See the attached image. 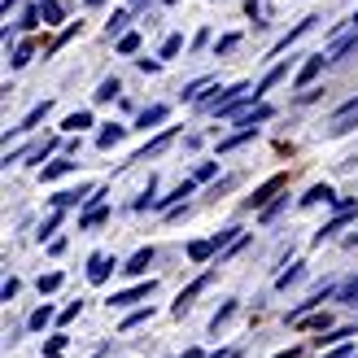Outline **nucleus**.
I'll use <instances>...</instances> for the list:
<instances>
[{"label": "nucleus", "instance_id": "26", "mask_svg": "<svg viewBox=\"0 0 358 358\" xmlns=\"http://www.w3.org/2000/svg\"><path fill=\"white\" fill-rule=\"evenodd\" d=\"M40 17H44V13H40V5H31V9L22 13V27H27V31H35V27H40Z\"/></svg>", "mask_w": 358, "mask_h": 358}, {"label": "nucleus", "instance_id": "14", "mask_svg": "<svg viewBox=\"0 0 358 358\" xmlns=\"http://www.w3.org/2000/svg\"><path fill=\"white\" fill-rule=\"evenodd\" d=\"M214 249H219L214 241H192V245H188V258H192V262H206V258L214 254Z\"/></svg>", "mask_w": 358, "mask_h": 358}, {"label": "nucleus", "instance_id": "16", "mask_svg": "<svg viewBox=\"0 0 358 358\" xmlns=\"http://www.w3.org/2000/svg\"><path fill=\"white\" fill-rule=\"evenodd\" d=\"M48 319H52V306H40V310L27 319V328H31V332H40V328H48Z\"/></svg>", "mask_w": 358, "mask_h": 358}, {"label": "nucleus", "instance_id": "12", "mask_svg": "<svg viewBox=\"0 0 358 358\" xmlns=\"http://www.w3.org/2000/svg\"><path fill=\"white\" fill-rule=\"evenodd\" d=\"M324 62H328V57H310L306 66H301V75H297V87H306V83L319 75V70H324Z\"/></svg>", "mask_w": 358, "mask_h": 358}, {"label": "nucleus", "instance_id": "15", "mask_svg": "<svg viewBox=\"0 0 358 358\" xmlns=\"http://www.w3.org/2000/svg\"><path fill=\"white\" fill-rule=\"evenodd\" d=\"M336 297H341L345 306H358V275H354V280H345L341 289H336Z\"/></svg>", "mask_w": 358, "mask_h": 358}, {"label": "nucleus", "instance_id": "19", "mask_svg": "<svg viewBox=\"0 0 358 358\" xmlns=\"http://www.w3.org/2000/svg\"><path fill=\"white\" fill-rule=\"evenodd\" d=\"M40 13H44V22H62V5H57V0H40Z\"/></svg>", "mask_w": 358, "mask_h": 358}, {"label": "nucleus", "instance_id": "11", "mask_svg": "<svg viewBox=\"0 0 358 358\" xmlns=\"http://www.w3.org/2000/svg\"><path fill=\"white\" fill-rule=\"evenodd\" d=\"M358 52V35H350V40H341L332 52H328V62H345V57H354Z\"/></svg>", "mask_w": 358, "mask_h": 358}, {"label": "nucleus", "instance_id": "37", "mask_svg": "<svg viewBox=\"0 0 358 358\" xmlns=\"http://www.w3.org/2000/svg\"><path fill=\"white\" fill-rule=\"evenodd\" d=\"M184 358H206V354H201V350H188V354H184Z\"/></svg>", "mask_w": 358, "mask_h": 358}, {"label": "nucleus", "instance_id": "20", "mask_svg": "<svg viewBox=\"0 0 358 358\" xmlns=\"http://www.w3.org/2000/svg\"><path fill=\"white\" fill-rule=\"evenodd\" d=\"M280 75H284V66H271V70H266V75H262V83L254 87V96H262V92H266V87H271V83H275Z\"/></svg>", "mask_w": 358, "mask_h": 358}, {"label": "nucleus", "instance_id": "36", "mask_svg": "<svg viewBox=\"0 0 358 358\" xmlns=\"http://www.w3.org/2000/svg\"><path fill=\"white\" fill-rule=\"evenodd\" d=\"M214 358H241V350H223V354H214Z\"/></svg>", "mask_w": 358, "mask_h": 358}, {"label": "nucleus", "instance_id": "7", "mask_svg": "<svg viewBox=\"0 0 358 358\" xmlns=\"http://www.w3.org/2000/svg\"><path fill=\"white\" fill-rule=\"evenodd\" d=\"M149 266H153V249H140V254H136L127 266H122V271H127V275H145Z\"/></svg>", "mask_w": 358, "mask_h": 358}, {"label": "nucleus", "instance_id": "33", "mask_svg": "<svg viewBox=\"0 0 358 358\" xmlns=\"http://www.w3.org/2000/svg\"><path fill=\"white\" fill-rule=\"evenodd\" d=\"M79 306H83V301H70V306L62 310V324H70V319H75V315H79Z\"/></svg>", "mask_w": 358, "mask_h": 358}, {"label": "nucleus", "instance_id": "32", "mask_svg": "<svg viewBox=\"0 0 358 358\" xmlns=\"http://www.w3.org/2000/svg\"><path fill=\"white\" fill-rule=\"evenodd\" d=\"M62 345H66V336H52V341H48V358H62Z\"/></svg>", "mask_w": 358, "mask_h": 358}, {"label": "nucleus", "instance_id": "8", "mask_svg": "<svg viewBox=\"0 0 358 358\" xmlns=\"http://www.w3.org/2000/svg\"><path fill=\"white\" fill-rule=\"evenodd\" d=\"M280 188H284V175H275V179H266V184H262V188H258L254 196H249V206H262V201H266V196H275Z\"/></svg>", "mask_w": 358, "mask_h": 358}, {"label": "nucleus", "instance_id": "35", "mask_svg": "<svg viewBox=\"0 0 358 358\" xmlns=\"http://www.w3.org/2000/svg\"><path fill=\"white\" fill-rule=\"evenodd\" d=\"M328 358H354V345H341V350H332Z\"/></svg>", "mask_w": 358, "mask_h": 358}, {"label": "nucleus", "instance_id": "9", "mask_svg": "<svg viewBox=\"0 0 358 358\" xmlns=\"http://www.w3.org/2000/svg\"><path fill=\"white\" fill-rule=\"evenodd\" d=\"M122 131H127V127H118V122H110V127H101V136H96V149H114L118 140H122Z\"/></svg>", "mask_w": 358, "mask_h": 358}, {"label": "nucleus", "instance_id": "27", "mask_svg": "<svg viewBox=\"0 0 358 358\" xmlns=\"http://www.w3.org/2000/svg\"><path fill=\"white\" fill-rule=\"evenodd\" d=\"M114 96H118V79H105L101 92H96V101H114Z\"/></svg>", "mask_w": 358, "mask_h": 358}, {"label": "nucleus", "instance_id": "1", "mask_svg": "<svg viewBox=\"0 0 358 358\" xmlns=\"http://www.w3.org/2000/svg\"><path fill=\"white\" fill-rule=\"evenodd\" d=\"M354 122H358V101H350V105H341V110H336V114H332V122H328V131H332V136H345V131L354 127Z\"/></svg>", "mask_w": 358, "mask_h": 358}, {"label": "nucleus", "instance_id": "30", "mask_svg": "<svg viewBox=\"0 0 358 358\" xmlns=\"http://www.w3.org/2000/svg\"><path fill=\"white\" fill-rule=\"evenodd\" d=\"M0 297H5V301H13V297H17V280H13V275L5 280V289H0Z\"/></svg>", "mask_w": 358, "mask_h": 358}, {"label": "nucleus", "instance_id": "4", "mask_svg": "<svg viewBox=\"0 0 358 358\" xmlns=\"http://www.w3.org/2000/svg\"><path fill=\"white\" fill-rule=\"evenodd\" d=\"M101 196H105V192H96V196H92V206L79 214V227H83V231H87V227H96V223L105 219V201H101Z\"/></svg>", "mask_w": 358, "mask_h": 358}, {"label": "nucleus", "instance_id": "38", "mask_svg": "<svg viewBox=\"0 0 358 358\" xmlns=\"http://www.w3.org/2000/svg\"><path fill=\"white\" fill-rule=\"evenodd\" d=\"M275 358H293V350H289V354H275Z\"/></svg>", "mask_w": 358, "mask_h": 358}, {"label": "nucleus", "instance_id": "18", "mask_svg": "<svg viewBox=\"0 0 358 358\" xmlns=\"http://www.w3.org/2000/svg\"><path fill=\"white\" fill-rule=\"evenodd\" d=\"M166 145H171V131H166V136H157V140H153V145H149L145 153H140V157H136V162H149V157H153V153H162Z\"/></svg>", "mask_w": 358, "mask_h": 358}, {"label": "nucleus", "instance_id": "23", "mask_svg": "<svg viewBox=\"0 0 358 358\" xmlns=\"http://www.w3.org/2000/svg\"><path fill=\"white\" fill-rule=\"evenodd\" d=\"M44 114H48V101H44V105H35V110H31V114L22 118V127H17V131H27V127H35V122H40Z\"/></svg>", "mask_w": 358, "mask_h": 358}, {"label": "nucleus", "instance_id": "28", "mask_svg": "<svg viewBox=\"0 0 358 358\" xmlns=\"http://www.w3.org/2000/svg\"><path fill=\"white\" fill-rule=\"evenodd\" d=\"M179 48H184V35H171V40L162 44V57H175V52H179Z\"/></svg>", "mask_w": 358, "mask_h": 358}, {"label": "nucleus", "instance_id": "17", "mask_svg": "<svg viewBox=\"0 0 358 358\" xmlns=\"http://www.w3.org/2000/svg\"><path fill=\"white\" fill-rule=\"evenodd\" d=\"M66 127H70V131H83V127H92V114H87V110L70 114V118H66Z\"/></svg>", "mask_w": 358, "mask_h": 358}, {"label": "nucleus", "instance_id": "40", "mask_svg": "<svg viewBox=\"0 0 358 358\" xmlns=\"http://www.w3.org/2000/svg\"><path fill=\"white\" fill-rule=\"evenodd\" d=\"M354 22H358V17H354Z\"/></svg>", "mask_w": 358, "mask_h": 358}, {"label": "nucleus", "instance_id": "31", "mask_svg": "<svg viewBox=\"0 0 358 358\" xmlns=\"http://www.w3.org/2000/svg\"><path fill=\"white\" fill-rule=\"evenodd\" d=\"M297 275H301V266H289V271H284V275H280V289H289V284H293Z\"/></svg>", "mask_w": 358, "mask_h": 358}, {"label": "nucleus", "instance_id": "13", "mask_svg": "<svg viewBox=\"0 0 358 358\" xmlns=\"http://www.w3.org/2000/svg\"><path fill=\"white\" fill-rule=\"evenodd\" d=\"M258 131L254 127H241L236 136H227V140H219V153H227V149H236V145H245V140H254Z\"/></svg>", "mask_w": 358, "mask_h": 358}, {"label": "nucleus", "instance_id": "2", "mask_svg": "<svg viewBox=\"0 0 358 358\" xmlns=\"http://www.w3.org/2000/svg\"><path fill=\"white\" fill-rule=\"evenodd\" d=\"M114 258H105V254H96L92 262H87V280H92V284H105V280H110V271H114Z\"/></svg>", "mask_w": 358, "mask_h": 358}, {"label": "nucleus", "instance_id": "3", "mask_svg": "<svg viewBox=\"0 0 358 358\" xmlns=\"http://www.w3.org/2000/svg\"><path fill=\"white\" fill-rule=\"evenodd\" d=\"M149 293H153V280L149 284H136V289H127V293H114L110 306H136V301H145Z\"/></svg>", "mask_w": 358, "mask_h": 358}, {"label": "nucleus", "instance_id": "21", "mask_svg": "<svg viewBox=\"0 0 358 358\" xmlns=\"http://www.w3.org/2000/svg\"><path fill=\"white\" fill-rule=\"evenodd\" d=\"M62 289V271H48V275H40V293H57Z\"/></svg>", "mask_w": 358, "mask_h": 358}, {"label": "nucleus", "instance_id": "24", "mask_svg": "<svg viewBox=\"0 0 358 358\" xmlns=\"http://www.w3.org/2000/svg\"><path fill=\"white\" fill-rule=\"evenodd\" d=\"M136 48H140V35H136V31L118 35V52H136Z\"/></svg>", "mask_w": 358, "mask_h": 358}, {"label": "nucleus", "instance_id": "5", "mask_svg": "<svg viewBox=\"0 0 358 358\" xmlns=\"http://www.w3.org/2000/svg\"><path fill=\"white\" fill-rule=\"evenodd\" d=\"M206 284H210V275H201V280H192V284H188V289H184V293H179V301H175V315H184V310L192 306V297H196V293H201V289H206Z\"/></svg>", "mask_w": 358, "mask_h": 358}, {"label": "nucleus", "instance_id": "39", "mask_svg": "<svg viewBox=\"0 0 358 358\" xmlns=\"http://www.w3.org/2000/svg\"><path fill=\"white\" fill-rule=\"evenodd\" d=\"M87 5H105V0H87Z\"/></svg>", "mask_w": 358, "mask_h": 358}, {"label": "nucleus", "instance_id": "10", "mask_svg": "<svg viewBox=\"0 0 358 358\" xmlns=\"http://www.w3.org/2000/svg\"><path fill=\"white\" fill-rule=\"evenodd\" d=\"M157 122H166V105H153V110H145V114L136 118V127L149 131V127H157Z\"/></svg>", "mask_w": 358, "mask_h": 358}, {"label": "nucleus", "instance_id": "34", "mask_svg": "<svg viewBox=\"0 0 358 358\" xmlns=\"http://www.w3.org/2000/svg\"><path fill=\"white\" fill-rule=\"evenodd\" d=\"M31 62V44H22V48H17V57H13V66H27Z\"/></svg>", "mask_w": 358, "mask_h": 358}, {"label": "nucleus", "instance_id": "6", "mask_svg": "<svg viewBox=\"0 0 358 358\" xmlns=\"http://www.w3.org/2000/svg\"><path fill=\"white\" fill-rule=\"evenodd\" d=\"M192 188H196V179H184V184H179L171 196H162V201H157V210H171V206H179L184 196H192Z\"/></svg>", "mask_w": 358, "mask_h": 358}, {"label": "nucleus", "instance_id": "29", "mask_svg": "<svg viewBox=\"0 0 358 358\" xmlns=\"http://www.w3.org/2000/svg\"><path fill=\"white\" fill-rule=\"evenodd\" d=\"M122 22H127V13H114V17H110V27H105V35H110V40H114V35L122 31Z\"/></svg>", "mask_w": 358, "mask_h": 358}, {"label": "nucleus", "instance_id": "22", "mask_svg": "<svg viewBox=\"0 0 358 358\" xmlns=\"http://www.w3.org/2000/svg\"><path fill=\"white\" fill-rule=\"evenodd\" d=\"M70 166H75V162H70V157H62V162H52V166H44V179H62Z\"/></svg>", "mask_w": 358, "mask_h": 358}, {"label": "nucleus", "instance_id": "25", "mask_svg": "<svg viewBox=\"0 0 358 358\" xmlns=\"http://www.w3.org/2000/svg\"><path fill=\"white\" fill-rule=\"evenodd\" d=\"M341 336H358L354 328H336V332H328V336H319V345H336Z\"/></svg>", "mask_w": 358, "mask_h": 358}]
</instances>
